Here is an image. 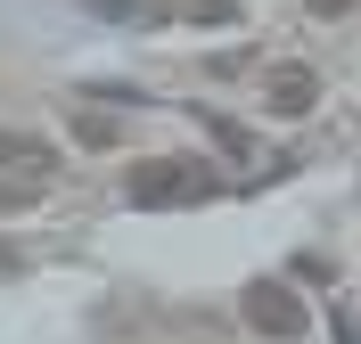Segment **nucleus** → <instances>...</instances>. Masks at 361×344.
Returning a JSON list of instances; mask_svg holds the SVG:
<instances>
[{
	"label": "nucleus",
	"mask_w": 361,
	"mask_h": 344,
	"mask_svg": "<svg viewBox=\"0 0 361 344\" xmlns=\"http://www.w3.org/2000/svg\"><path fill=\"white\" fill-rule=\"evenodd\" d=\"M123 197H132V205H205V197H214V164H189V156L132 164Z\"/></svg>",
	"instance_id": "f257e3e1"
},
{
	"label": "nucleus",
	"mask_w": 361,
	"mask_h": 344,
	"mask_svg": "<svg viewBox=\"0 0 361 344\" xmlns=\"http://www.w3.org/2000/svg\"><path fill=\"white\" fill-rule=\"evenodd\" d=\"M189 25H238V0H180Z\"/></svg>",
	"instance_id": "423d86ee"
},
{
	"label": "nucleus",
	"mask_w": 361,
	"mask_h": 344,
	"mask_svg": "<svg viewBox=\"0 0 361 344\" xmlns=\"http://www.w3.org/2000/svg\"><path fill=\"white\" fill-rule=\"evenodd\" d=\"M238 312H247V328H255V336H279V344H295L304 328H312L304 295H295V287H279V279H255L247 295H238Z\"/></svg>",
	"instance_id": "f03ea898"
},
{
	"label": "nucleus",
	"mask_w": 361,
	"mask_h": 344,
	"mask_svg": "<svg viewBox=\"0 0 361 344\" xmlns=\"http://www.w3.org/2000/svg\"><path fill=\"white\" fill-rule=\"evenodd\" d=\"M25 197H33V181H0V213H17Z\"/></svg>",
	"instance_id": "0eeeda50"
},
{
	"label": "nucleus",
	"mask_w": 361,
	"mask_h": 344,
	"mask_svg": "<svg viewBox=\"0 0 361 344\" xmlns=\"http://www.w3.org/2000/svg\"><path fill=\"white\" fill-rule=\"evenodd\" d=\"M304 8H312V17H345V8H353V0H304Z\"/></svg>",
	"instance_id": "6e6552de"
},
{
	"label": "nucleus",
	"mask_w": 361,
	"mask_h": 344,
	"mask_svg": "<svg viewBox=\"0 0 361 344\" xmlns=\"http://www.w3.org/2000/svg\"><path fill=\"white\" fill-rule=\"evenodd\" d=\"M0 164H8V172H25V181H42V172H49L58 156H49V148H42L33 132H0Z\"/></svg>",
	"instance_id": "20e7f679"
},
{
	"label": "nucleus",
	"mask_w": 361,
	"mask_h": 344,
	"mask_svg": "<svg viewBox=\"0 0 361 344\" xmlns=\"http://www.w3.org/2000/svg\"><path fill=\"white\" fill-rule=\"evenodd\" d=\"M312 98H320V74L304 66V58H288V66L263 74V107L271 115H312Z\"/></svg>",
	"instance_id": "7ed1b4c3"
},
{
	"label": "nucleus",
	"mask_w": 361,
	"mask_h": 344,
	"mask_svg": "<svg viewBox=\"0 0 361 344\" xmlns=\"http://www.w3.org/2000/svg\"><path fill=\"white\" fill-rule=\"evenodd\" d=\"M66 132L82 139V148H115V139H123V115H107V107H82V98H74Z\"/></svg>",
	"instance_id": "39448f33"
}]
</instances>
